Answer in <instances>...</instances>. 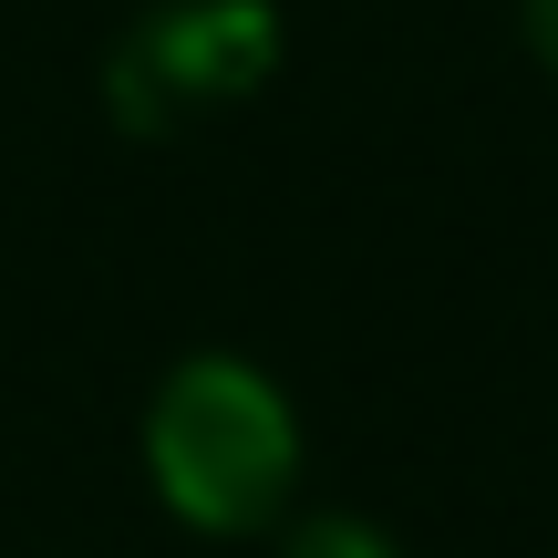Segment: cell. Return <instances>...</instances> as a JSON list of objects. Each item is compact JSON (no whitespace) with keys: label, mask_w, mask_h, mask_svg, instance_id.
Wrapping results in <instances>:
<instances>
[{"label":"cell","mask_w":558,"mask_h":558,"mask_svg":"<svg viewBox=\"0 0 558 558\" xmlns=\"http://www.w3.org/2000/svg\"><path fill=\"white\" fill-rule=\"evenodd\" d=\"M527 52L558 73V0H527Z\"/></svg>","instance_id":"277c9868"},{"label":"cell","mask_w":558,"mask_h":558,"mask_svg":"<svg viewBox=\"0 0 558 558\" xmlns=\"http://www.w3.org/2000/svg\"><path fill=\"white\" fill-rule=\"evenodd\" d=\"M269 62V11L259 0H177V11L135 21V41L114 52V114L135 135H156L166 114L186 104H218V94H248Z\"/></svg>","instance_id":"7a4b0ae2"},{"label":"cell","mask_w":558,"mask_h":558,"mask_svg":"<svg viewBox=\"0 0 558 558\" xmlns=\"http://www.w3.org/2000/svg\"><path fill=\"white\" fill-rule=\"evenodd\" d=\"M279 558H403V548L383 538V527H362V518H300Z\"/></svg>","instance_id":"3957f363"},{"label":"cell","mask_w":558,"mask_h":558,"mask_svg":"<svg viewBox=\"0 0 558 558\" xmlns=\"http://www.w3.org/2000/svg\"><path fill=\"white\" fill-rule=\"evenodd\" d=\"M145 465L186 527L239 538V527H269L290 507L300 435L279 383H259L248 362H186V373H166L156 414H145Z\"/></svg>","instance_id":"6da1fadb"}]
</instances>
